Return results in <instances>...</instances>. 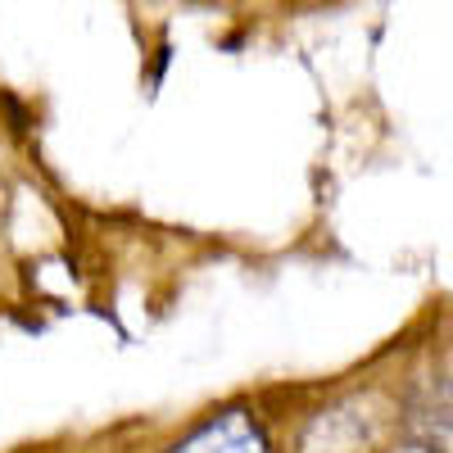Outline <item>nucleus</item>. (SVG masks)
Returning a JSON list of instances; mask_svg holds the SVG:
<instances>
[{
  "label": "nucleus",
  "instance_id": "obj_1",
  "mask_svg": "<svg viewBox=\"0 0 453 453\" xmlns=\"http://www.w3.org/2000/svg\"><path fill=\"white\" fill-rule=\"evenodd\" d=\"M168 453H273V444H268V431H263V422L250 408H222L218 418L196 426Z\"/></svg>",
  "mask_w": 453,
  "mask_h": 453
}]
</instances>
